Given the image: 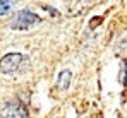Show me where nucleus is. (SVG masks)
I'll use <instances>...</instances> for the list:
<instances>
[{
  "instance_id": "nucleus-1",
  "label": "nucleus",
  "mask_w": 127,
  "mask_h": 118,
  "mask_svg": "<svg viewBox=\"0 0 127 118\" xmlns=\"http://www.w3.org/2000/svg\"><path fill=\"white\" fill-rule=\"evenodd\" d=\"M28 63V58L22 53H7L0 58V72L2 74H16Z\"/></svg>"
},
{
  "instance_id": "nucleus-3",
  "label": "nucleus",
  "mask_w": 127,
  "mask_h": 118,
  "mask_svg": "<svg viewBox=\"0 0 127 118\" xmlns=\"http://www.w3.org/2000/svg\"><path fill=\"white\" fill-rule=\"evenodd\" d=\"M2 118H29V113L21 99H12L3 106Z\"/></svg>"
},
{
  "instance_id": "nucleus-2",
  "label": "nucleus",
  "mask_w": 127,
  "mask_h": 118,
  "mask_svg": "<svg viewBox=\"0 0 127 118\" xmlns=\"http://www.w3.org/2000/svg\"><path fill=\"white\" fill-rule=\"evenodd\" d=\"M40 21L41 19H40L34 12L24 9V10H19V12L12 17V21H10V27H12V29H17V31H24V29L33 27L34 24H38Z\"/></svg>"
},
{
  "instance_id": "nucleus-4",
  "label": "nucleus",
  "mask_w": 127,
  "mask_h": 118,
  "mask_svg": "<svg viewBox=\"0 0 127 118\" xmlns=\"http://www.w3.org/2000/svg\"><path fill=\"white\" fill-rule=\"evenodd\" d=\"M70 80H72V72L70 70H62L60 74H59V79H57V87L60 89V91H67L69 87H70Z\"/></svg>"
},
{
  "instance_id": "nucleus-6",
  "label": "nucleus",
  "mask_w": 127,
  "mask_h": 118,
  "mask_svg": "<svg viewBox=\"0 0 127 118\" xmlns=\"http://www.w3.org/2000/svg\"><path fill=\"white\" fill-rule=\"evenodd\" d=\"M120 82L127 84V60L122 62V72H120Z\"/></svg>"
},
{
  "instance_id": "nucleus-5",
  "label": "nucleus",
  "mask_w": 127,
  "mask_h": 118,
  "mask_svg": "<svg viewBox=\"0 0 127 118\" xmlns=\"http://www.w3.org/2000/svg\"><path fill=\"white\" fill-rule=\"evenodd\" d=\"M16 2H17V0H0V16L9 14V12L14 9Z\"/></svg>"
}]
</instances>
